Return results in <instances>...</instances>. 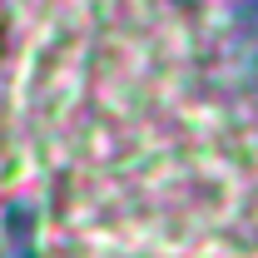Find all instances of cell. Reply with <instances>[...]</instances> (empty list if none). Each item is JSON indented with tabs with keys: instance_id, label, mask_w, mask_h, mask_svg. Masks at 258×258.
<instances>
[{
	"instance_id": "1",
	"label": "cell",
	"mask_w": 258,
	"mask_h": 258,
	"mask_svg": "<svg viewBox=\"0 0 258 258\" xmlns=\"http://www.w3.org/2000/svg\"><path fill=\"white\" fill-rule=\"evenodd\" d=\"M228 10H233V25L243 30V40L258 45V0H228Z\"/></svg>"
},
{
	"instance_id": "2",
	"label": "cell",
	"mask_w": 258,
	"mask_h": 258,
	"mask_svg": "<svg viewBox=\"0 0 258 258\" xmlns=\"http://www.w3.org/2000/svg\"><path fill=\"white\" fill-rule=\"evenodd\" d=\"M0 45H5V15H0Z\"/></svg>"
}]
</instances>
